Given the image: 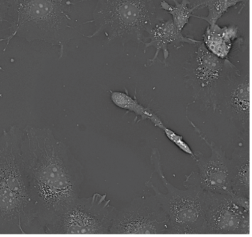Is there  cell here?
Returning <instances> with one entry per match:
<instances>
[{"instance_id":"1","label":"cell","mask_w":252,"mask_h":237,"mask_svg":"<svg viewBox=\"0 0 252 237\" xmlns=\"http://www.w3.org/2000/svg\"><path fill=\"white\" fill-rule=\"evenodd\" d=\"M21 152L35 225L47 233L79 198L84 168L48 127L27 125Z\"/></svg>"},{"instance_id":"2","label":"cell","mask_w":252,"mask_h":237,"mask_svg":"<svg viewBox=\"0 0 252 237\" xmlns=\"http://www.w3.org/2000/svg\"><path fill=\"white\" fill-rule=\"evenodd\" d=\"M23 139V129L16 125L0 136V233H30L35 225L22 158Z\"/></svg>"},{"instance_id":"3","label":"cell","mask_w":252,"mask_h":237,"mask_svg":"<svg viewBox=\"0 0 252 237\" xmlns=\"http://www.w3.org/2000/svg\"><path fill=\"white\" fill-rule=\"evenodd\" d=\"M11 18L9 32L0 42H6V51L14 37L28 42L43 41L60 47L59 59L63 58L73 38L70 26L72 0H7Z\"/></svg>"},{"instance_id":"4","label":"cell","mask_w":252,"mask_h":237,"mask_svg":"<svg viewBox=\"0 0 252 237\" xmlns=\"http://www.w3.org/2000/svg\"><path fill=\"white\" fill-rule=\"evenodd\" d=\"M93 11L95 30L87 38L105 33L107 42H119L124 46L129 42L144 43L145 33L157 23L153 0H97Z\"/></svg>"},{"instance_id":"5","label":"cell","mask_w":252,"mask_h":237,"mask_svg":"<svg viewBox=\"0 0 252 237\" xmlns=\"http://www.w3.org/2000/svg\"><path fill=\"white\" fill-rule=\"evenodd\" d=\"M196 45L183 68L185 84L192 90L193 102H201V111L212 108L215 113L220 110L226 87L240 70L227 58L210 53L202 41Z\"/></svg>"},{"instance_id":"6","label":"cell","mask_w":252,"mask_h":237,"mask_svg":"<svg viewBox=\"0 0 252 237\" xmlns=\"http://www.w3.org/2000/svg\"><path fill=\"white\" fill-rule=\"evenodd\" d=\"M151 161L154 167L151 176L154 173L158 175L167 189V193H161L150 179L146 183V186L154 191L155 196L169 216V234H203L204 212L201 198L202 189L189 186L186 190H181L171 184L163 172L160 153L156 148L151 151Z\"/></svg>"},{"instance_id":"7","label":"cell","mask_w":252,"mask_h":237,"mask_svg":"<svg viewBox=\"0 0 252 237\" xmlns=\"http://www.w3.org/2000/svg\"><path fill=\"white\" fill-rule=\"evenodd\" d=\"M107 195L78 198L48 230V234H110L118 209Z\"/></svg>"},{"instance_id":"8","label":"cell","mask_w":252,"mask_h":237,"mask_svg":"<svg viewBox=\"0 0 252 237\" xmlns=\"http://www.w3.org/2000/svg\"><path fill=\"white\" fill-rule=\"evenodd\" d=\"M201 198L203 234L250 235V199L203 190Z\"/></svg>"},{"instance_id":"9","label":"cell","mask_w":252,"mask_h":237,"mask_svg":"<svg viewBox=\"0 0 252 237\" xmlns=\"http://www.w3.org/2000/svg\"><path fill=\"white\" fill-rule=\"evenodd\" d=\"M110 234L167 235L169 216L155 195L134 198L127 207L118 210Z\"/></svg>"},{"instance_id":"10","label":"cell","mask_w":252,"mask_h":237,"mask_svg":"<svg viewBox=\"0 0 252 237\" xmlns=\"http://www.w3.org/2000/svg\"><path fill=\"white\" fill-rule=\"evenodd\" d=\"M189 123L200 138L211 148V155L206 157L202 152L196 151L194 153L199 172L192 171L186 176L183 181L186 188L196 186L203 191L208 192L224 193L236 196L230 186L229 173H228V158L221 146H218L213 141L209 140L205 134L188 118Z\"/></svg>"},{"instance_id":"11","label":"cell","mask_w":252,"mask_h":237,"mask_svg":"<svg viewBox=\"0 0 252 237\" xmlns=\"http://www.w3.org/2000/svg\"><path fill=\"white\" fill-rule=\"evenodd\" d=\"M228 117L238 127L243 137L250 141V74L240 72L228 84L222 102Z\"/></svg>"},{"instance_id":"12","label":"cell","mask_w":252,"mask_h":237,"mask_svg":"<svg viewBox=\"0 0 252 237\" xmlns=\"http://www.w3.org/2000/svg\"><path fill=\"white\" fill-rule=\"evenodd\" d=\"M147 33L148 36L144 38V40H146L144 43L145 48L153 47L156 49L154 57L151 59L148 60V66H151L158 60L161 62L158 59L161 51L164 57L163 63L167 66V60L169 55L168 50L169 45H174V48L179 49L183 46L184 43L196 45L201 42V40L183 36L182 31L176 28L171 20H164L158 18L157 23Z\"/></svg>"},{"instance_id":"13","label":"cell","mask_w":252,"mask_h":237,"mask_svg":"<svg viewBox=\"0 0 252 237\" xmlns=\"http://www.w3.org/2000/svg\"><path fill=\"white\" fill-rule=\"evenodd\" d=\"M228 167L232 192L250 199V144L234 149L231 159H228Z\"/></svg>"},{"instance_id":"14","label":"cell","mask_w":252,"mask_h":237,"mask_svg":"<svg viewBox=\"0 0 252 237\" xmlns=\"http://www.w3.org/2000/svg\"><path fill=\"white\" fill-rule=\"evenodd\" d=\"M238 29L235 25L223 28L216 24L209 25L203 36V43L210 53L219 58H227L233 42L238 37Z\"/></svg>"},{"instance_id":"15","label":"cell","mask_w":252,"mask_h":237,"mask_svg":"<svg viewBox=\"0 0 252 237\" xmlns=\"http://www.w3.org/2000/svg\"><path fill=\"white\" fill-rule=\"evenodd\" d=\"M248 1L249 0H201V1H199L195 5L199 8H207L208 16H199L194 15L193 17L205 20L209 25L216 24L229 8L238 4L245 5Z\"/></svg>"},{"instance_id":"16","label":"cell","mask_w":252,"mask_h":237,"mask_svg":"<svg viewBox=\"0 0 252 237\" xmlns=\"http://www.w3.org/2000/svg\"><path fill=\"white\" fill-rule=\"evenodd\" d=\"M171 1H174V6L166 1H162L159 4V8L171 15L173 23L180 31H182L185 27L189 23V18L194 16V11L199 8L195 4L190 6L189 0H182L181 2L178 0Z\"/></svg>"},{"instance_id":"17","label":"cell","mask_w":252,"mask_h":237,"mask_svg":"<svg viewBox=\"0 0 252 237\" xmlns=\"http://www.w3.org/2000/svg\"><path fill=\"white\" fill-rule=\"evenodd\" d=\"M110 97L114 105L117 107L133 112L137 115L141 116L142 118L150 119L157 127H160L163 125L157 116L139 105L137 100L128 95L127 90L126 92L111 91Z\"/></svg>"},{"instance_id":"18","label":"cell","mask_w":252,"mask_h":237,"mask_svg":"<svg viewBox=\"0 0 252 237\" xmlns=\"http://www.w3.org/2000/svg\"><path fill=\"white\" fill-rule=\"evenodd\" d=\"M161 129L164 130L166 135L168 139H170L174 144H175L183 152L187 153L188 154H189L193 159H195V155L194 153L191 150L190 147L186 144V141L183 139V137L181 136H179V134H176L174 131L171 130V129L167 128L164 125L161 127Z\"/></svg>"},{"instance_id":"19","label":"cell","mask_w":252,"mask_h":237,"mask_svg":"<svg viewBox=\"0 0 252 237\" xmlns=\"http://www.w3.org/2000/svg\"><path fill=\"white\" fill-rule=\"evenodd\" d=\"M8 12V1L7 0H0V23L8 22L6 20V16Z\"/></svg>"},{"instance_id":"20","label":"cell","mask_w":252,"mask_h":237,"mask_svg":"<svg viewBox=\"0 0 252 237\" xmlns=\"http://www.w3.org/2000/svg\"><path fill=\"white\" fill-rule=\"evenodd\" d=\"M92 1V0H82L81 2H83V1Z\"/></svg>"},{"instance_id":"21","label":"cell","mask_w":252,"mask_h":237,"mask_svg":"<svg viewBox=\"0 0 252 237\" xmlns=\"http://www.w3.org/2000/svg\"><path fill=\"white\" fill-rule=\"evenodd\" d=\"M0 70H3V69H2V68H1V66H0Z\"/></svg>"}]
</instances>
